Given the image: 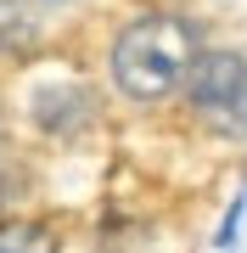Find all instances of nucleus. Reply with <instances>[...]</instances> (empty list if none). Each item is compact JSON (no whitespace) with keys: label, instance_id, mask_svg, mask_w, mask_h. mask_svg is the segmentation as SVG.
I'll list each match as a JSON object with an SVG mask.
<instances>
[{"label":"nucleus","instance_id":"nucleus-3","mask_svg":"<svg viewBox=\"0 0 247 253\" xmlns=\"http://www.w3.org/2000/svg\"><path fill=\"white\" fill-rule=\"evenodd\" d=\"M34 124L56 129V135L90 124V90L84 84H45V90H34Z\"/></svg>","mask_w":247,"mask_h":253},{"label":"nucleus","instance_id":"nucleus-1","mask_svg":"<svg viewBox=\"0 0 247 253\" xmlns=\"http://www.w3.org/2000/svg\"><path fill=\"white\" fill-rule=\"evenodd\" d=\"M197 28L185 17H135L112 45V79L129 101H157L191 73Z\"/></svg>","mask_w":247,"mask_h":253},{"label":"nucleus","instance_id":"nucleus-4","mask_svg":"<svg viewBox=\"0 0 247 253\" xmlns=\"http://www.w3.org/2000/svg\"><path fill=\"white\" fill-rule=\"evenodd\" d=\"M45 11L51 0H0V51L23 56L39 45V34H45Z\"/></svg>","mask_w":247,"mask_h":253},{"label":"nucleus","instance_id":"nucleus-5","mask_svg":"<svg viewBox=\"0 0 247 253\" xmlns=\"http://www.w3.org/2000/svg\"><path fill=\"white\" fill-rule=\"evenodd\" d=\"M0 253H56L45 225H0Z\"/></svg>","mask_w":247,"mask_h":253},{"label":"nucleus","instance_id":"nucleus-6","mask_svg":"<svg viewBox=\"0 0 247 253\" xmlns=\"http://www.w3.org/2000/svg\"><path fill=\"white\" fill-rule=\"evenodd\" d=\"M242 208H247V197H236V203H230V214H225V225H219V248H230V242H236V219H242Z\"/></svg>","mask_w":247,"mask_h":253},{"label":"nucleus","instance_id":"nucleus-2","mask_svg":"<svg viewBox=\"0 0 247 253\" xmlns=\"http://www.w3.org/2000/svg\"><path fill=\"white\" fill-rule=\"evenodd\" d=\"M197 118L219 135H247V62L236 51H202L185 73Z\"/></svg>","mask_w":247,"mask_h":253}]
</instances>
